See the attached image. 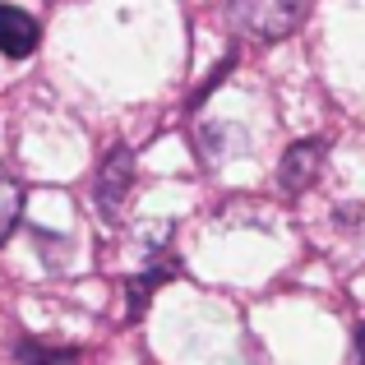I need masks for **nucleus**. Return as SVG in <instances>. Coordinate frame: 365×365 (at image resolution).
<instances>
[{
  "instance_id": "1",
  "label": "nucleus",
  "mask_w": 365,
  "mask_h": 365,
  "mask_svg": "<svg viewBox=\"0 0 365 365\" xmlns=\"http://www.w3.org/2000/svg\"><path fill=\"white\" fill-rule=\"evenodd\" d=\"M222 14L245 42H282L305 19V0H222Z\"/></svg>"
},
{
  "instance_id": "2",
  "label": "nucleus",
  "mask_w": 365,
  "mask_h": 365,
  "mask_svg": "<svg viewBox=\"0 0 365 365\" xmlns=\"http://www.w3.org/2000/svg\"><path fill=\"white\" fill-rule=\"evenodd\" d=\"M98 208H102V217L107 222H120L125 217V204H130V195H134V153L130 148H111L107 158H102V167H98Z\"/></svg>"
},
{
  "instance_id": "3",
  "label": "nucleus",
  "mask_w": 365,
  "mask_h": 365,
  "mask_svg": "<svg viewBox=\"0 0 365 365\" xmlns=\"http://www.w3.org/2000/svg\"><path fill=\"white\" fill-rule=\"evenodd\" d=\"M324 158H329V148H324L319 139H296L292 148L282 153V167H277V185H282L287 195H305V190L319 180Z\"/></svg>"
},
{
  "instance_id": "4",
  "label": "nucleus",
  "mask_w": 365,
  "mask_h": 365,
  "mask_svg": "<svg viewBox=\"0 0 365 365\" xmlns=\"http://www.w3.org/2000/svg\"><path fill=\"white\" fill-rule=\"evenodd\" d=\"M37 42H42V24L19 5H0V51L9 61H24L37 51Z\"/></svg>"
},
{
  "instance_id": "5",
  "label": "nucleus",
  "mask_w": 365,
  "mask_h": 365,
  "mask_svg": "<svg viewBox=\"0 0 365 365\" xmlns=\"http://www.w3.org/2000/svg\"><path fill=\"white\" fill-rule=\"evenodd\" d=\"M19 213H24V185L14 180L9 167H0V245H5L9 232L19 227Z\"/></svg>"
},
{
  "instance_id": "6",
  "label": "nucleus",
  "mask_w": 365,
  "mask_h": 365,
  "mask_svg": "<svg viewBox=\"0 0 365 365\" xmlns=\"http://www.w3.org/2000/svg\"><path fill=\"white\" fill-rule=\"evenodd\" d=\"M19 356H24V365H70L74 351L46 347V342H24V347H19Z\"/></svg>"
}]
</instances>
